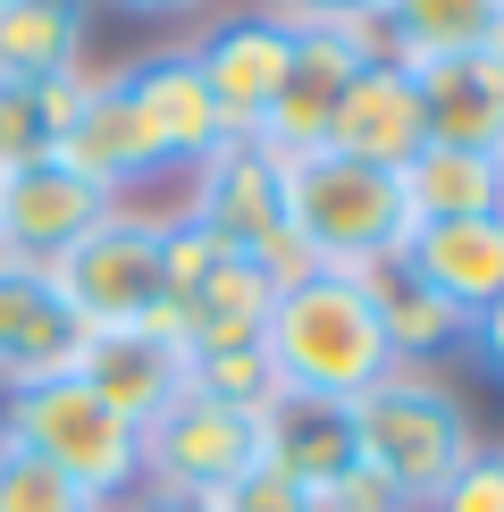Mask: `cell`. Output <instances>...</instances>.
Listing matches in <instances>:
<instances>
[{"instance_id":"cell-1","label":"cell","mask_w":504,"mask_h":512,"mask_svg":"<svg viewBox=\"0 0 504 512\" xmlns=\"http://www.w3.org/2000/svg\"><path fill=\"white\" fill-rule=\"evenodd\" d=\"M345 420H353V462H362L370 479H387L395 496H404V512H429V496L479 454L471 403H462L437 370H404V361H395L378 387L353 395Z\"/></svg>"},{"instance_id":"cell-2","label":"cell","mask_w":504,"mask_h":512,"mask_svg":"<svg viewBox=\"0 0 504 512\" xmlns=\"http://www.w3.org/2000/svg\"><path fill=\"white\" fill-rule=\"evenodd\" d=\"M261 353L278 361L286 395H328V403H353L362 387H378L395 370L378 303H370V277H345V269H320L303 286H286L269 303Z\"/></svg>"},{"instance_id":"cell-3","label":"cell","mask_w":504,"mask_h":512,"mask_svg":"<svg viewBox=\"0 0 504 512\" xmlns=\"http://www.w3.org/2000/svg\"><path fill=\"white\" fill-rule=\"evenodd\" d=\"M278 194H286V236L311 252L320 269L370 277L404 252L412 219L387 168H362L345 152H294L278 160Z\"/></svg>"},{"instance_id":"cell-4","label":"cell","mask_w":504,"mask_h":512,"mask_svg":"<svg viewBox=\"0 0 504 512\" xmlns=\"http://www.w3.org/2000/svg\"><path fill=\"white\" fill-rule=\"evenodd\" d=\"M0 437H17L26 454H42L59 479H76L93 504H118V496L143 487V429L126 412H110L76 370L0 395Z\"/></svg>"},{"instance_id":"cell-5","label":"cell","mask_w":504,"mask_h":512,"mask_svg":"<svg viewBox=\"0 0 504 512\" xmlns=\"http://www.w3.org/2000/svg\"><path fill=\"white\" fill-rule=\"evenodd\" d=\"M42 286L76 311V328H143L168 311V277H160V219L152 210H110L93 236H76L59 261H42Z\"/></svg>"},{"instance_id":"cell-6","label":"cell","mask_w":504,"mask_h":512,"mask_svg":"<svg viewBox=\"0 0 504 512\" xmlns=\"http://www.w3.org/2000/svg\"><path fill=\"white\" fill-rule=\"evenodd\" d=\"M252 462H269V420H252V412L177 395L160 420H143V496L202 504L227 479H244Z\"/></svg>"},{"instance_id":"cell-7","label":"cell","mask_w":504,"mask_h":512,"mask_svg":"<svg viewBox=\"0 0 504 512\" xmlns=\"http://www.w3.org/2000/svg\"><path fill=\"white\" fill-rule=\"evenodd\" d=\"M185 59H194L219 126L227 135H252V126L269 118V101H278L286 68H294V26H278L269 9H227V17L202 26V42Z\"/></svg>"},{"instance_id":"cell-8","label":"cell","mask_w":504,"mask_h":512,"mask_svg":"<svg viewBox=\"0 0 504 512\" xmlns=\"http://www.w3.org/2000/svg\"><path fill=\"white\" fill-rule=\"evenodd\" d=\"M59 160L76 168V177H93L110 202L126 194H143L152 177H168V143L152 135V118L135 110V93H126V76H84V101H76V118H68V143H59Z\"/></svg>"},{"instance_id":"cell-9","label":"cell","mask_w":504,"mask_h":512,"mask_svg":"<svg viewBox=\"0 0 504 512\" xmlns=\"http://www.w3.org/2000/svg\"><path fill=\"white\" fill-rule=\"evenodd\" d=\"M185 336H177V311L143 319V328H93L76 353V378L93 387L110 412H126L143 429V420H160L168 403L185 395Z\"/></svg>"},{"instance_id":"cell-10","label":"cell","mask_w":504,"mask_h":512,"mask_svg":"<svg viewBox=\"0 0 504 512\" xmlns=\"http://www.w3.org/2000/svg\"><path fill=\"white\" fill-rule=\"evenodd\" d=\"M110 194H101L93 177H76L68 160H34L17 168V177H0V244L26 252V261H59L76 236H93L101 219H110Z\"/></svg>"},{"instance_id":"cell-11","label":"cell","mask_w":504,"mask_h":512,"mask_svg":"<svg viewBox=\"0 0 504 512\" xmlns=\"http://www.w3.org/2000/svg\"><path fill=\"white\" fill-rule=\"evenodd\" d=\"M185 219H202L219 244L252 252L261 236L286 227V194H278V160L252 135H227L219 152L194 160V185H185Z\"/></svg>"},{"instance_id":"cell-12","label":"cell","mask_w":504,"mask_h":512,"mask_svg":"<svg viewBox=\"0 0 504 512\" xmlns=\"http://www.w3.org/2000/svg\"><path fill=\"white\" fill-rule=\"evenodd\" d=\"M395 269H404L412 286H429L437 303H454L462 319H479L504 294V210H488V219H429V227H412L404 252H395Z\"/></svg>"},{"instance_id":"cell-13","label":"cell","mask_w":504,"mask_h":512,"mask_svg":"<svg viewBox=\"0 0 504 512\" xmlns=\"http://www.w3.org/2000/svg\"><path fill=\"white\" fill-rule=\"evenodd\" d=\"M420 143H429V126H420L412 76H404V68H353V84L336 93V110H328L320 152H345V160L387 168V177H395Z\"/></svg>"},{"instance_id":"cell-14","label":"cell","mask_w":504,"mask_h":512,"mask_svg":"<svg viewBox=\"0 0 504 512\" xmlns=\"http://www.w3.org/2000/svg\"><path fill=\"white\" fill-rule=\"evenodd\" d=\"M76 353H84V328H76V311L42 286V269L0 277V395L42 387V378H68Z\"/></svg>"},{"instance_id":"cell-15","label":"cell","mask_w":504,"mask_h":512,"mask_svg":"<svg viewBox=\"0 0 504 512\" xmlns=\"http://www.w3.org/2000/svg\"><path fill=\"white\" fill-rule=\"evenodd\" d=\"M420 93V126L429 143H462V152H496L504 143V68L496 51H454L429 68H404Z\"/></svg>"},{"instance_id":"cell-16","label":"cell","mask_w":504,"mask_h":512,"mask_svg":"<svg viewBox=\"0 0 504 512\" xmlns=\"http://www.w3.org/2000/svg\"><path fill=\"white\" fill-rule=\"evenodd\" d=\"M353 68H362V59H353L336 34H294V68H286V84H278V101H269V118L252 126V143H261L269 160L320 152L328 110H336V93L353 84Z\"/></svg>"},{"instance_id":"cell-17","label":"cell","mask_w":504,"mask_h":512,"mask_svg":"<svg viewBox=\"0 0 504 512\" xmlns=\"http://www.w3.org/2000/svg\"><path fill=\"white\" fill-rule=\"evenodd\" d=\"M126 93H135V110L152 118V135L168 143V160L177 168H194L202 152H219L227 143V126L219 110H210V93H202V76H194V59L185 51H143V59H126Z\"/></svg>"},{"instance_id":"cell-18","label":"cell","mask_w":504,"mask_h":512,"mask_svg":"<svg viewBox=\"0 0 504 512\" xmlns=\"http://www.w3.org/2000/svg\"><path fill=\"white\" fill-rule=\"evenodd\" d=\"M395 194H404L412 227H429V219H488V210H504V177H496V152L420 143V152L395 168Z\"/></svg>"},{"instance_id":"cell-19","label":"cell","mask_w":504,"mask_h":512,"mask_svg":"<svg viewBox=\"0 0 504 512\" xmlns=\"http://www.w3.org/2000/svg\"><path fill=\"white\" fill-rule=\"evenodd\" d=\"M269 303H278V286H269V277L252 269V252H227V261H219V269H210L202 286L177 303V336H185V353L261 345V328H269Z\"/></svg>"},{"instance_id":"cell-20","label":"cell","mask_w":504,"mask_h":512,"mask_svg":"<svg viewBox=\"0 0 504 512\" xmlns=\"http://www.w3.org/2000/svg\"><path fill=\"white\" fill-rule=\"evenodd\" d=\"M269 462H278L286 479H303V487H328V479L362 471V462H353L345 403H328V395H278V403H269Z\"/></svg>"},{"instance_id":"cell-21","label":"cell","mask_w":504,"mask_h":512,"mask_svg":"<svg viewBox=\"0 0 504 512\" xmlns=\"http://www.w3.org/2000/svg\"><path fill=\"white\" fill-rule=\"evenodd\" d=\"M378 26H387L395 68H429V59H454V51H488L504 9L496 0H387Z\"/></svg>"},{"instance_id":"cell-22","label":"cell","mask_w":504,"mask_h":512,"mask_svg":"<svg viewBox=\"0 0 504 512\" xmlns=\"http://www.w3.org/2000/svg\"><path fill=\"white\" fill-rule=\"evenodd\" d=\"M76 101H84V68L76 76H0V177L59 160Z\"/></svg>"},{"instance_id":"cell-23","label":"cell","mask_w":504,"mask_h":512,"mask_svg":"<svg viewBox=\"0 0 504 512\" xmlns=\"http://www.w3.org/2000/svg\"><path fill=\"white\" fill-rule=\"evenodd\" d=\"M370 303H378V328H387V353L404 361V370H429L437 353H462V336H471V319L454 303H437L429 286H412L404 269H370Z\"/></svg>"},{"instance_id":"cell-24","label":"cell","mask_w":504,"mask_h":512,"mask_svg":"<svg viewBox=\"0 0 504 512\" xmlns=\"http://www.w3.org/2000/svg\"><path fill=\"white\" fill-rule=\"evenodd\" d=\"M93 0H9L0 9V76H76Z\"/></svg>"},{"instance_id":"cell-25","label":"cell","mask_w":504,"mask_h":512,"mask_svg":"<svg viewBox=\"0 0 504 512\" xmlns=\"http://www.w3.org/2000/svg\"><path fill=\"white\" fill-rule=\"evenodd\" d=\"M185 395L269 420V403H278L286 387H278V361H269L261 345H219V353H194V361H185Z\"/></svg>"},{"instance_id":"cell-26","label":"cell","mask_w":504,"mask_h":512,"mask_svg":"<svg viewBox=\"0 0 504 512\" xmlns=\"http://www.w3.org/2000/svg\"><path fill=\"white\" fill-rule=\"evenodd\" d=\"M0 512H101L76 479H59L42 454H26L17 437H0Z\"/></svg>"},{"instance_id":"cell-27","label":"cell","mask_w":504,"mask_h":512,"mask_svg":"<svg viewBox=\"0 0 504 512\" xmlns=\"http://www.w3.org/2000/svg\"><path fill=\"white\" fill-rule=\"evenodd\" d=\"M202 512H311V487L286 479L278 462H252L244 479H227L219 496H202Z\"/></svg>"},{"instance_id":"cell-28","label":"cell","mask_w":504,"mask_h":512,"mask_svg":"<svg viewBox=\"0 0 504 512\" xmlns=\"http://www.w3.org/2000/svg\"><path fill=\"white\" fill-rule=\"evenodd\" d=\"M429 512H504V454H471L462 471L429 496Z\"/></svg>"},{"instance_id":"cell-29","label":"cell","mask_w":504,"mask_h":512,"mask_svg":"<svg viewBox=\"0 0 504 512\" xmlns=\"http://www.w3.org/2000/svg\"><path fill=\"white\" fill-rule=\"evenodd\" d=\"M278 26H294V34H345V26H362V17H378L387 0H261Z\"/></svg>"},{"instance_id":"cell-30","label":"cell","mask_w":504,"mask_h":512,"mask_svg":"<svg viewBox=\"0 0 504 512\" xmlns=\"http://www.w3.org/2000/svg\"><path fill=\"white\" fill-rule=\"evenodd\" d=\"M311 512H404V496L387 479H370V471H345V479L311 487Z\"/></svg>"},{"instance_id":"cell-31","label":"cell","mask_w":504,"mask_h":512,"mask_svg":"<svg viewBox=\"0 0 504 512\" xmlns=\"http://www.w3.org/2000/svg\"><path fill=\"white\" fill-rule=\"evenodd\" d=\"M462 353H471L479 370H488L496 387H504V294H496V303H488V311L471 319V336H462Z\"/></svg>"},{"instance_id":"cell-32","label":"cell","mask_w":504,"mask_h":512,"mask_svg":"<svg viewBox=\"0 0 504 512\" xmlns=\"http://www.w3.org/2000/svg\"><path fill=\"white\" fill-rule=\"evenodd\" d=\"M101 9H126V17H194L202 0H101Z\"/></svg>"},{"instance_id":"cell-33","label":"cell","mask_w":504,"mask_h":512,"mask_svg":"<svg viewBox=\"0 0 504 512\" xmlns=\"http://www.w3.org/2000/svg\"><path fill=\"white\" fill-rule=\"evenodd\" d=\"M135 512H202V504H177V496H143Z\"/></svg>"},{"instance_id":"cell-34","label":"cell","mask_w":504,"mask_h":512,"mask_svg":"<svg viewBox=\"0 0 504 512\" xmlns=\"http://www.w3.org/2000/svg\"><path fill=\"white\" fill-rule=\"evenodd\" d=\"M488 51H496V68H504V26H496V42H488Z\"/></svg>"},{"instance_id":"cell-35","label":"cell","mask_w":504,"mask_h":512,"mask_svg":"<svg viewBox=\"0 0 504 512\" xmlns=\"http://www.w3.org/2000/svg\"><path fill=\"white\" fill-rule=\"evenodd\" d=\"M101 512H135V504H101Z\"/></svg>"},{"instance_id":"cell-36","label":"cell","mask_w":504,"mask_h":512,"mask_svg":"<svg viewBox=\"0 0 504 512\" xmlns=\"http://www.w3.org/2000/svg\"><path fill=\"white\" fill-rule=\"evenodd\" d=\"M0 9H9V0H0Z\"/></svg>"},{"instance_id":"cell-37","label":"cell","mask_w":504,"mask_h":512,"mask_svg":"<svg viewBox=\"0 0 504 512\" xmlns=\"http://www.w3.org/2000/svg\"><path fill=\"white\" fill-rule=\"evenodd\" d=\"M496 9H504V0H496Z\"/></svg>"}]
</instances>
